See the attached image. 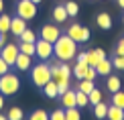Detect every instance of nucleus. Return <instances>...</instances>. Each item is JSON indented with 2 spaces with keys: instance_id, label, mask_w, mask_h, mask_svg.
Returning <instances> with one entry per match:
<instances>
[{
  "instance_id": "obj_1",
  "label": "nucleus",
  "mask_w": 124,
  "mask_h": 120,
  "mask_svg": "<svg viewBox=\"0 0 124 120\" xmlns=\"http://www.w3.org/2000/svg\"><path fill=\"white\" fill-rule=\"evenodd\" d=\"M53 53L59 61H71L77 55V43L69 35H59V39L53 43Z\"/></svg>"
},
{
  "instance_id": "obj_2",
  "label": "nucleus",
  "mask_w": 124,
  "mask_h": 120,
  "mask_svg": "<svg viewBox=\"0 0 124 120\" xmlns=\"http://www.w3.org/2000/svg\"><path fill=\"white\" fill-rule=\"evenodd\" d=\"M18 88H20L18 75L10 73V71H6L4 75H0V94L2 96H14L18 92Z\"/></svg>"
},
{
  "instance_id": "obj_3",
  "label": "nucleus",
  "mask_w": 124,
  "mask_h": 120,
  "mask_svg": "<svg viewBox=\"0 0 124 120\" xmlns=\"http://www.w3.org/2000/svg\"><path fill=\"white\" fill-rule=\"evenodd\" d=\"M31 80L37 88H43L47 81H51V67L47 63H39V65L31 67Z\"/></svg>"
},
{
  "instance_id": "obj_4",
  "label": "nucleus",
  "mask_w": 124,
  "mask_h": 120,
  "mask_svg": "<svg viewBox=\"0 0 124 120\" xmlns=\"http://www.w3.org/2000/svg\"><path fill=\"white\" fill-rule=\"evenodd\" d=\"M16 14L24 20H33L37 16V4L33 0H18L16 4Z\"/></svg>"
},
{
  "instance_id": "obj_5",
  "label": "nucleus",
  "mask_w": 124,
  "mask_h": 120,
  "mask_svg": "<svg viewBox=\"0 0 124 120\" xmlns=\"http://www.w3.org/2000/svg\"><path fill=\"white\" fill-rule=\"evenodd\" d=\"M67 35H69L75 43H85V41L92 37L90 29H87V27H81V24H77V23H73L69 29H67Z\"/></svg>"
},
{
  "instance_id": "obj_6",
  "label": "nucleus",
  "mask_w": 124,
  "mask_h": 120,
  "mask_svg": "<svg viewBox=\"0 0 124 120\" xmlns=\"http://www.w3.org/2000/svg\"><path fill=\"white\" fill-rule=\"evenodd\" d=\"M35 55H39V59H49L51 55H53V43H49V41L45 39H37L35 41Z\"/></svg>"
},
{
  "instance_id": "obj_7",
  "label": "nucleus",
  "mask_w": 124,
  "mask_h": 120,
  "mask_svg": "<svg viewBox=\"0 0 124 120\" xmlns=\"http://www.w3.org/2000/svg\"><path fill=\"white\" fill-rule=\"evenodd\" d=\"M0 57H2L6 63L12 67L14 65V61H16V57H18V45H14V43H6L4 47H0Z\"/></svg>"
},
{
  "instance_id": "obj_8",
  "label": "nucleus",
  "mask_w": 124,
  "mask_h": 120,
  "mask_svg": "<svg viewBox=\"0 0 124 120\" xmlns=\"http://www.w3.org/2000/svg\"><path fill=\"white\" fill-rule=\"evenodd\" d=\"M59 35H61V31H59V27H55V24H45V27L41 29V39L49 41V43H55V41L59 39Z\"/></svg>"
},
{
  "instance_id": "obj_9",
  "label": "nucleus",
  "mask_w": 124,
  "mask_h": 120,
  "mask_svg": "<svg viewBox=\"0 0 124 120\" xmlns=\"http://www.w3.org/2000/svg\"><path fill=\"white\" fill-rule=\"evenodd\" d=\"M24 29H27V20H24V18H20L18 14H16V16H14L12 20H10V33H12L14 37H20Z\"/></svg>"
},
{
  "instance_id": "obj_10",
  "label": "nucleus",
  "mask_w": 124,
  "mask_h": 120,
  "mask_svg": "<svg viewBox=\"0 0 124 120\" xmlns=\"http://www.w3.org/2000/svg\"><path fill=\"white\" fill-rule=\"evenodd\" d=\"M102 59H106V51L104 49H92V51H87V65L96 67Z\"/></svg>"
},
{
  "instance_id": "obj_11",
  "label": "nucleus",
  "mask_w": 124,
  "mask_h": 120,
  "mask_svg": "<svg viewBox=\"0 0 124 120\" xmlns=\"http://www.w3.org/2000/svg\"><path fill=\"white\" fill-rule=\"evenodd\" d=\"M14 67L16 69H20V71H29L31 67V55H24V53H20L18 51V57H16V61H14Z\"/></svg>"
},
{
  "instance_id": "obj_12",
  "label": "nucleus",
  "mask_w": 124,
  "mask_h": 120,
  "mask_svg": "<svg viewBox=\"0 0 124 120\" xmlns=\"http://www.w3.org/2000/svg\"><path fill=\"white\" fill-rule=\"evenodd\" d=\"M51 16H53L55 23H65V20L69 18V14H67V10H65L63 4H57V6L53 8V14H51Z\"/></svg>"
},
{
  "instance_id": "obj_13",
  "label": "nucleus",
  "mask_w": 124,
  "mask_h": 120,
  "mask_svg": "<svg viewBox=\"0 0 124 120\" xmlns=\"http://www.w3.org/2000/svg\"><path fill=\"white\" fill-rule=\"evenodd\" d=\"M75 92H77V90H71V88H69L63 96H59L63 108H73V106H75Z\"/></svg>"
},
{
  "instance_id": "obj_14",
  "label": "nucleus",
  "mask_w": 124,
  "mask_h": 120,
  "mask_svg": "<svg viewBox=\"0 0 124 120\" xmlns=\"http://www.w3.org/2000/svg\"><path fill=\"white\" fill-rule=\"evenodd\" d=\"M108 120H124V108H118V106H108Z\"/></svg>"
},
{
  "instance_id": "obj_15",
  "label": "nucleus",
  "mask_w": 124,
  "mask_h": 120,
  "mask_svg": "<svg viewBox=\"0 0 124 120\" xmlns=\"http://www.w3.org/2000/svg\"><path fill=\"white\" fill-rule=\"evenodd\" d=\"M96 23H98V27L104 29V31H108V29L112 27V18H110V14H108V12H100L96 16Z\"/></svg>"
},
{
  "instance_id": "obj_16",
  "label": "nucleus",
  "mask_w": 124,
  "mask_h": 120,
  "mask_svg": "<svg viewBox=\"0 0 124 120\" xmlns=\"http://www.w3.org/2000/svg\"><path fill=\"white\" fill-rule=\"evenodd\" d=\"M106 88H108V90H110L112 94H114V92H118V90H120V88H122V80H120V77H118V75H108Z\"/></svg>"
},
{
  "instance_id": "obj_17",
  "label": "nucleus",
  "mask_w": 124,
  "mask_h": 120,
  "mask_svg": "<svg viewBox=\"0 0 124 120\" xmlns=\"http://www.w3.org/2000/svg\"><path fill=\"white\" fill-rule=\"evenodd\" d=\"M96 71H98V75H110V71H112V61H110V59H102L100 63L96 65Z\"/></svg>"
},
{
  "instance_id": "obj_18",
  "label": "nucleus",
  "mask_w": 124,
  "mask_h": 120,
  "mask_svg": "<svg viewBox=\"0 0 124 120\" xmlns=\"http://www.w3.org/2000/svg\"><path fill=\"white\" fill-rule=\"evenodd\" d=\"M94 116H96L98 120H104V118L108 116V104H104V102H98L96 106H94Z\"/></svg>"
},
{
  "instance_id": "obj_19",
  "label": "nucleus",
  "mask_w": 124,
  "mask_h": 120,
  "mask_svg": "<svg viewBox=\"0 0 124 120\" xmlns=\"http://www.w3.org/2000/svg\"><path fill=\"white\" fill-rule=\"evenodd\" d=\"M43 94H45L47 98H51V100H53V98H57V83H55L53 80L47 81V83L43 86Z\"/></svg>"
},
{
  "instance_id": "obj_20",
  "label": "nucleus",
  "mask_w": 124,
  "mask_h": 120,
  "mask_svg": "<svg viewBox=\"0 0 124 120\" xmlns=\"http://www.w3.org/2000/svg\"><path fill=\"white\" fill-rule=\"evenodd\" d=\"M10 20H12V16H8V14H0V35H6L10 33Z\"/></svg>"
},
{
  "instance_id": "obj_21",
  "label": "nucleus",
  "mask_w": 124,
  "mask_h": 120,
  "mask_svg": "<svg viewBox=\"0 0 124 120\" xmlns=\"http://www.w3.org/2000/svg\"><path fill=\"white\" fill-rule=\"evenodd\" d=\"M71 69H73L71 73H73L77 80H84V77H85V71H87V63H79V61H77Z\"/></svg>"
},
{
  "instance_id": "obj_22",
  "label": "nucleus",
  "mask_w": 124,
  "mask_h": 120,
  "mask_svg": "<svg viewBox=\"0 0 124 120\" xmlns=\"http://www.w3.org/2000/svg\"><path fill=\"white\" fill-rule=\"evenodd\" d=\"M94 88H96V83L92 81V80H79V83H77V90L84 92V94H90Z\"/></svg>"
},
{
  "instance_id": "obj_23",
  "label": "nucleus",
  "mask_w": 124,
  "mask_h": 120,
  "mask_svg": "<svg viewBox=\"0 0 124 120\" xmlns=\"http://www.w3.org/2000/svg\"><path fill=\"white\" fill-rule=\"evenodd\" d=\"M87 104H90V100H87V94H84V92L77 90V92H75V106H77V108H85Z\"/></svg>"
},
{
  "instance_id": "obj_24",
  "label": "nucleus",
  "mask_w": 124,
  "mask_h": 120,
  "mask_svg": "<svg viewBox=\"0 0 124 120\" xmlns=\"http://www.w3.org/2000/svg\"><path fill=\"white\" fill-rule=\"evenodd\" d=\"M65 120H81L79 108H77V106H73V108H65Z\"/></svg>"
},
{
  "instance_id": "obj_25",
  "label": "nucleus",
  "mask_w": 124,
  "mask_h": 120,
  "mask_svg": "<svg viewBox=\"0 0 124 120\" xmlns=\"http://www.w3.org/2000/svg\"><path fill=\"white\" fill-rule=\"evenodd\" d=\"M6 118H8V120H23V118H24V114H23V110H20L18 106H12V108L8 110Z\"/></svg>"
},
{
  "instance_id": "obj_26",
  "label": "nucleus",
  "mask_w": 124,
  "mask_h": 120,
  "mask_svg": "<svg viewBox=\"0 0 124 120\" xmlns=\"http://www.w3.org/2000/svg\"><path fill=\"white\" fill-rule=\"evenodd\" d=\"M18 39L23 41V43H35V41H37V35H35L31 29H24V31H23V35H20Z\"/></svg>"
},
{
  "instance_id": "obj_27",
  "label": "nucleus",
  "mask_w": 124,
  "mask_h": 120,
  "mask_svg": "<svg viewBox=\"0 0 124 120\" xmlns=\"http://www.w3.org/2000/svg\"><path fill=\"white\" fill-rule=\"evenodd\" d=\"M18 51H20V53H24V55H31V57H33V55H35V43H23V41H20Z\"/></svg>"
},
{
  "instance_id": "obj_28",
  "label": "nucleus",
  "mask_w": 124,
  "mask_h": 120,
  "mask_svg": "<svg viewBox=\"0 0 124 120\" xmlns=\"http://www.w3.org/2000/svg\"><path fill=\"white\" fill-rule=\"evenodd\" d=\"M87 100H90V104H92V106H96L98 102H102V92L98 90V88H94V90L87 94Z\"/></svg>"
},
{
  "instance_id": "obj_29",
  "label": "nucleus",
  "mask_w": 124,
  "mask_h": 120,
  "mask_svg": "<svg viewBox=\"0 0 124 120\" xmlns=\"http://www.w3.org/2000/svg\"><path fill=\"white\" fill-rule=\"evenodd\" d=\"M112 104L118 106V108H124V92L122 90H118V92L112 94Z\"/></svg>"
},
{
  "instance_id": "obj_30",
  "label": "nucleus",
  "mask_w": 124,
  "mask_h": 120,
  "mask_svg": "<svg viewBox=\"0 0 124 120\" xmlns=\"http://www.w3.org/2000/svg\"><path fill=\"white\" fill-rule=\"evenodd\" d=\"M63 6H65V10H67V14H69V16H75V14L79 12V6H77V2H71V0H69V2H65Z\"/></svg>"
},
{
  "instance_id": "obj_31",
  "label": "nucleus",
  "mask_w": 124,
  "mask_h": 120,
  "mask_svg": "<svg viewBox=\"0 0 124 120\" xmlns=\"http://www.w3.org/2000/svg\"><path fill=\"white\" fill-rule=\"evenodd\" d=\"M29 120H49V114L45 110H35V112H31Z\"/></svg>"
},
{
  "instance_id": "obj_32",
  "label": "nucleus",
  "mask_w": 124,
  "mask_h": 120,
  "mask_svg": "<svg viewBox=\"0 0 124 120\" xmlns=\"http://www.w3.org/2000/svg\"><path fill=\"white\" fill-rule=\"evenodd\" d=\"M112 67H116L118 71H124V55H116L112 59Z\"/></svg>"
},
{
  "instance_id": "obj_33",
  "label": "nucleus",
  "mask_w": 124,
  "mask_h": 120,
  "mask_svg": "<svg viewBox=\"0 0 124 120\" xmlns=\"http://www.w3.org/2000/svg\"><path fill=\"white\" fill-rule=\"evenodd\" d=\"M49 120H65V110H53L49 114Z\"/></svg>"
},
{
  "instance_id": "obj_34",
  "label": "nucleus",
  "mask_w": 124,
  "mask_h": 120,
  "mask_svg": "<svg viewBox=\"0 0 124 120\" xmlns=\"http://www.w3.org/2000/svg\"><path fill=\"white\" fill-rule=\"evenodd\" d=\"M96 75H98V71H96V67H92V65H87V71H85V77H84V80H92V81H94V80H96Z\"/></svg>"
},
{
  "instance_id": "obj_35",
  "label": "nucleus",
  "mask_w": 124,
  "mask_h": 120,
  "mask_svg": "<svg viewBox=\"0 0 124 120\" xmlns=\"http://www.w3.org/2000/svg\"><path fill=\"white\" fill-rule=\"evenodd\" d=\"M67 90H69V83H57V96H63Z\"/></svg>"
},
{
  "instance_id": "obj_36",
  "label": "nucleus",
  "mask_w": 124,
  "mask_h": 120,
  "mask_svg": "<svg viewBox=\"0 0 124 120\" xmlns=\"http://www.w3.org/2000/svg\"><path fill=\"white\" fill-rule=\"evenodd\" d=\"M8 69H10V65H8V63H6L4 59H2V57H0V75H4V73H6Z\"/></svg>"
},
{
  "instance_id": "obj_37",
  "label": "nucleus",
  "mask_w": 124,
  "mask_h": 120,
  "mask_svg": "<svg viewBox=\"0 0 124 120\" xmlns=\"http://www.w3.org/2000/svg\"><path fill=\"white\" fill-rule=\"evenodd\" d=\"M116 55H124V37L120 39V43H118V47H116Z\"/></svg>"
},
{
  "instance_id": "obj_38",
  "label": "nucleus",
  "mask_w": 124,
  "mask_h": 120,
  "mask_svg": "<svg viewBox=\"0 0 124 120\" xmlns=\"http://www.w3.org/2000/svg\"><path fill=\"white\" fill-rule=\"evenodd\" d=\"M77 61H79V63H87V53H79V51H77Z\"/></svg>"
},
{
  "instance_id": "obj_39",
  "label": "nucleus",
  "mask_w": 124,
  "mask_h": 120,
  "mask_svg": "<svg viewBox=\"0 0 124 120\" xmlns=\"http://www.w3.org/2000/svg\"><path fill=\"white\" fill-rule=\"evenodd\" d=\"M6 45V35H0V47Z\"/></svg>"
},
{
  "instance_id": "obj_40",
  "label": "nucleus",
  "mask_w": 124,
  "mask_h": 120,
  "mask_svg": "<svg viewBox=\"0 0 124 120\" xmlns=\"http://www.w3.org/2000/svg\"><path fill=\"white\" fill-rule=\"evenodd\" d=\"M2 108H4V96L0 94V110H2Z\"/></svg>"
},
{
  "instance_id": "obj_41",
  "label": "nucleus",
  "mask_w": 124,
  "mask_h": 120,
  "mask_svg": "<svg viewBox=\"0 0 124 120\" xmlns=\"http://www.w3.org/2000/svg\"><path fill=\"white\" fill-rule=\"evenodd\" d=\"M4 12V0H0V14Z\"/></svg>"
},
{
  "instance_id": "obj_42",
  "label": "nucleus",
  "mask_w": 124,
  "mask_h": 120,
  "mask_svg": "<svg viewBox=\"0 0 124 120\" xmlns=\"http://www.w3.org/2000/svg\"><path fill=\"white\" fill-rule=\"evenodd\" d=\"M118 6H120V8H124V0H118Z\"/></svg>"
},
{
  "instance_id": "obj_43",
  "label": "nucleus",
  "mask_w": 124,
  "mask_h": 120,
  "mask_svg": "<svg viewBox=\"0 0 124 120\" xmlns=\"http://www.w3.org/2000/svg\"><path fill=\"white\" fill-rule=\"evenodd\" d=\"M0 120H8V118H6V116H0Z\"/></svg>"
},
{
  "instance_id": "obj_44",
  "label": "nucleus",
  "mask_w": 124,
  "mask_h": 120,
  "mask_svg": "<svg viewBox=\"0 0 124 120\" xmlns=\"http://www.w3.org/2000/svg\"><path fill=\"white\" fill-rule=\"evenodd\" d=\"M33 2H35V4H39V2H41V0H33Z\"/></svg>"
},
{
  "instance_id": "obj_45",
  "label": "nucleus",
  "mask_w": 124,
  "mask_h": 120,
  "mask_svg": "<svg viewBox=\"0 0 124 120\" xmlns=\"http://www.w3.org/2000/svg\"><path fill=\"white\" fill-rule=\"evenodd\" d=\"M59 2H63V0H59Z\"/></svg>"
},
{
  "instance_id": "obj_46",
  "label": "nucleus",
  "mask_w": 124,
  "mask_h": 120,
  "mask_svg": "<svg viewBox=\"0 0 124 120\" xmlns=\"http://www.w3.org/2000/svg\"><path fill=\"white\" fill-rule=\"evenodd\" d=\"M122 20H124V16H122Z\"/></svg>"
}]
</instances>
